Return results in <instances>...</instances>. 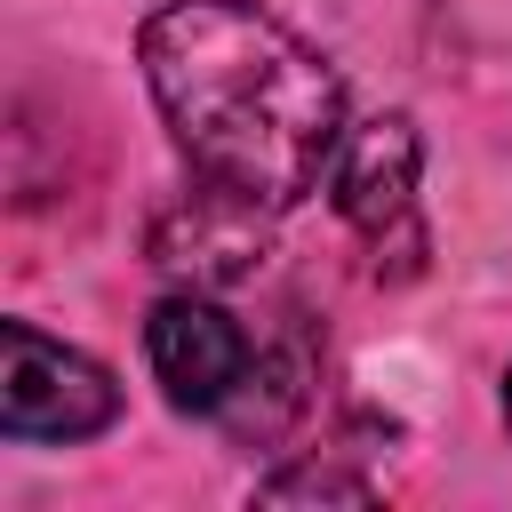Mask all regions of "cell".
Here are the masks:
<instances>
[{"instance_id":"cell-1","label":"cell","mask_w":512,"mask_h":512,"mask_svg":"<svg viewBox=\"0 0 512 512\" xmlns=\"http://www.w3.org/2000/svg\"><path fill=\"white\" fill-rule=\"evenodd\" d=\"M144 88L192 184L256 208H296L344 144L336 64L256 0H168L136 32Z\"/></svg>"},{"instance_id":"cell-2","label":"cell","mask_w":512,"mask_h":512,"mask_svg":"<svg viewBox=\"0 0 512 512\" xmlns=\"http://www.w3.org/2000/svg\"><path fill=\"white\" fill-rule=\"evenodd\" d=\"M120 416V384L104 360L40 336L32 320L0 328V432L8 440H88Z\"/></svg>"},{"instance_id":"cell-3","label":"cell","mask_w":512,"mask_h":512,"mask_svg":"<svg viewBox=\"0 0 512 512\" xmlns=\"http://www.w3.org/2000/svg\"><path fill=\"white\" fill-rule=\"evenodd\" d=\"M416 168H424V144H416V120H400V112H376V120L344 128L336 168H328L336 216L376 248V264H384V248H392V272H416V264H424Z\"/></svg>"},{"instance_id":"cell-4","label":"cell","mask_w":512,"mask_h":512,"mask_svg":"<svg viewBox=\"0 0 512 512\" xmlns=\"http://www.w3.org/2000/svg\"><path fill=\"white\" fill-rule=\"evenodd\" d=\"M144 360H152L168 408L224 416L240 400L248 368H256V344H248V328L224 304H208V296H160L152 320H144Z\"/></svg>"},{"instance_id":"cell-5","label":"cell","mask_w":512,"mask_h":512,"mask_svg":"<svg viewBox=\"0 0 512 512\" xmlns=\"http://www.w3.org/2000/svg\"><path fill=\"white\" fill-rule=\"evenodd\" d=\"M264 216H272V208L200 184V192H176V200L152 216L144 248H152L160 272H176V280H192V288H224V280H248V272L264 264Z\"/></svg>"},{"instance_id":"cell-6","label":"cell","mask_w":512,"mask_h":512,"mask_svg":"<svg viewBox=\"0 0 512 512\" xmlns=\"http://www.w3.org/2000/svg\"><path fill=\"white\" fill-rule=\"evenodd\" d=\"M296 496L368 504V480H344V472H328V464H296V472H272V480H264V504H296Z\"/></svg>"},{"instance_id":"cell-7","label":"cell","mask_w":512,"mask_h":512,"mask_svg":"<svg viewBox=\"0 0 512 512\" xmlns=\"http://www.w3.org/2000/svg\"><path fill=\"white\" fill-rule=\"evenodd\" d=\"M504 416H512V368H504Z\"/></svg>"}]
</instances>
